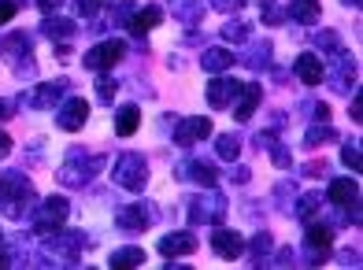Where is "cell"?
<instances>
[{"instance_id":"6da1fadb","label":"cell","mask_w":363,"mask_h":270,"mask_svg":"<svg viewBox=\"0 0 363 270\" xmlns=\"http://www.w3.org/2000/svg\"><path fill=\"white\" fill-rule=\"evenodd\" d=\"M145 178H148V167H145V159L141 156H134V152H130V156H119L115 159V181L123 185V189H141L145 185Z\"/></svg>"},{"instance_id":"7a4b0ae2","label":"cell","mask_w":363,"mask_h":270,"mask_svg":"<svg viewBox=\"0 0 363 270\" xmlns=\"http://www.w3.org/2000/svg\"><path fill=\"white\" fill-rule=\"evenodd\" d=\"M63 218H67V200H63V196H48L45 204H41V215H38V233L60 230Z\"/></svg>"},{"instance_id":"3957f363","label":"cell","mask_w":363,"mask_h":270,"mask_svg":"<svg viewBox=\"0 0 363 270\" xmlns=\"http://www.w3.org/2000/svg\"><path fill=\"white\" fill-rule=\"evenodd\" d=\"M123 41H104V45H96V48H89L86 52V67L89 71H104V67H115L123 60Z\"/></svg>"},{"instance_id":"277c9868","label":"cell","mask_w":363,"mask_h":270,"mask_svg":"<svg viewBox=\"0 0 363 270\" xmlns=\"http://www.w3.org/2000/svg\"><path fill=\"white\" fill-rule=\"evenodd\" d=\"M308 263H323L330 256V244H334V237H330V230L326 226H308Z\"/></svg>"},{"instance_id":"5b68a950","label":"cell","mask_w":363,"mask_h":270,"mask_svg":"<svg viewBox=\"0 0 363 270\" xmlns=\"http://www.w3.org/2000/svg\"><path fill=\"white\" fill-rule=\"evenodd\" d=\"M211 248H216L223 259H238L245 252V237L234 233V230H216V233H211Z\"/></svg>"},{"instance_id":"8992f818","label":"cell","mask_w":363,"mask_h":270,"mask_svg":"<svg viewBox=\"0 0 363 270\" xmlns=\"http://www.w3.org/2000/svg\"><path fill=\"white\" fill-rule=\"evenodd\" d=\"M86 119H89V104H86V100H67V104H63V111L56 115V123H60L63 130L86 126Z\"/></svg>"},{"instance_id":"52a82bcc","label":"cell","mask_w":363,"mask_h":270,"mask_svg":"<svg viewBox=\"0 0 363 270\" xmlns=\"http://www.w3.org/2000/svg\"><path fill=\"white\" fill-rule=\"evenodd\" d=\"M208 133H211V123L196 115V119H186V123H182V126L174 130V145H193V141L208 137Z\"/></svg>"},{"instance_id":"ba28073f","label":"cell","mask_w":363,"mask_h":270,"mask_svg":"<svg viewBox=\"0 0 363 270\" xmlns=\"http://www.w3.org/2000/svg\"><path fill=\"white\" fill-rule=\"evenodd\" d=\"M238 93H241V81H234V78H219V81H211V86H208L211 108H226Z\"/></svg>"},{"instance_id":"9c48e42d","label":"cell","mask_w":363,"mask_h":270,"mask_svg":"<svg viewBox=\"0 0 363 270\" xmlns=\"http://www.w3.org/2000/svg\"><path fill=\"white\" fill-rule=\"evenodd\" d=\"M196 248V237L193 233H167V237L160 241V252L163 256H189Z\"/></svg>"},{"instance_id":"30bf717a","label":"cell","mask_w":363,"mask_h":270,"mask_svg":"<svg viewBox=\"0 0 363 270\" xmlns=\"http://www.w3.org/2000/svg\"><path fill=\"white\" fill-rule=\"evenodd\" d=\"M296 74H301L304 86H319L326 71H323V63H319V56H315V52H304L301 60H296Z\"/></svg>"},{"instance_id":"8fae6325","label":"cell","mask_w":363,"mask_h":270,"mask_svg":"<svg viewBox=\"0 0 363 270\" xmlns=\"http://www.w3.org/2000/svg\"><path fill=\"white\" fill-rule=\"evenodd\" d=\"M330 200H334V204H341V208H356V204H359V189H356V181L337 178L334 185H330Z\"/></svg>"},{"instance_id":"7c38bea8","label":"cell","mask_w":363,"mask_h":270,"mask_svg":"<svg viewBox=\"0 0 363 270\" xmlns=\"http://www.w3.org/2000/svg\"><path fill=\"white\" fill-rule=\"evenodd\" d=\"M145 226H152V208H145V204H138V208H126L123 215H119V230H145Z\"/></svg>"},{"instance_id":"4fadbf2b","label":"cell","mask_w":363,"mask_h":270,"mask_svg":"<svg viewBox=\"0 0 363 270\" xmlns=\"http://www.w3.org/2000/svg\"><path fill=\"white\" fill-rule=\"evenodd\" d=\"M160 19H163V11H160L156 4H148V8H141L134 19H130V33H134V38H145V33L152 30Z\"/></svg>"},{"instance_id":"5bb4252c","label":"cell","mask_w":363,"mask_h":270,"mask_svg":"<svg viewBox=\"0 0 363 270\" xmlns=\"http://www.w3.org/2000/svg\"><path fill=\"white\" fill-rule=\"evenodd\" d=\"M0 196H4V200H30V196H34V193H30V181L23 178V174H4V178H0Z\"/></svg>"},{"instance_id":"9a60e30c","label":"cell","mask_w":363,"mask_h":270,"mask_svg":"<svg viewBox=\"0 0 363 270\" xmlns=\"http://www.w3.org/2000/svg\"><path fill=\"white\" fill-rule=\"evenodd\" d=\"M138 123H141V108L138 104H126L119 115H115V133H119V137H130V133L138 130Z\"/></svg>"},{"instance_id":"2e32d148","label":"cell","mask_w":363,"mask_h":270,"mask_svg":"<svg viewBox=\"0 0 363 270\" xmlns=\"http://www.w3.org/2000/svg\"><path fill=\"white\" fill-rule=\"evenodd\" d=\"M63 93V81H45V86H38L34 93H30V104L34 108H52L56 100Z\"/></svg>"},{"instance_id":"e0dca14e","label":"cell","mask_w":363,"mask_h":270,"mask_svg":"<svg viewBox=\"0 0 363 270\" xmlns=\"http://www.w3.org/2000/svg\"><path fill=\"white\" fill-rule=\"evenodd\" d=\"M241 96H245V100H241L238 111H234V115H238V123H245V119H249V115L256 111L259 96H263V86H256V81H252V86H245V89H241Z\"/></svg>"},{"instance_id":"ac0fdd59","label":"cell","mask_w":363,"mask_h":270,"mask_svg":"<svg viewBox=\"0 0 363 270\" xmlns=\"http://www.w3.org/2000/svg\"><path fill=\"white\" fill-rule=\"evenodd\" d=\"M230 63H234V56H230L226 48H211V52H204V71H226Z\"/></svg>"},{"instance_id":"d6986e66","label":"cell","mask_w":363,"mask_h":270,"mask_svg":"<svg viewBox=\"0 0 363 270\" xmlns=\"http://www.w3.org/2000/svg\"><path fill=\"white\" fill-rule=\"evenodd\" d=\"M41 30L48 33V38H71V33H74L78 26H74L71 19H45V23H41Z\"/></svg>"},{"instance_id":"ffe728a7","label":"cell","mask_w":363,"mask_h":270,"mask_svg":"<svg viewBox=\"0 0 363 270\" xmlns=\"http://www.w3.org/2000/svg\"><path fill=\"white\" fill-rule=\"evenodd\" d=\"M138 263H145V248H123L111 256V266H138Z\"/></svg>"},{"instance_id":"44dd1931","label":"cell","mask_w":363,"mask_h":270,"mask_svg":"<svg viewBox=\"0 0 363 270\" xmlns=\"http://www.w3.org/2000/svg\"><path fill=\"white\" fill-rule=\"evenodd\" d=\"M293 15L301 23H315V15H319V0H293Z\"/></svg>"},{"instance_id":"7402d4cb","label":"cell","mask_w":363,"mask_h":270,"mask_svg":"<svg viewBox=\"0 0 363 270\" xmlns=\"http://www.w3.org/2000/svg\"><path fill=\"white\" fill-rule=\"evenodd\" d=\"M238 148H241L238 137H219V156H223V159H234V156H238Z\"/></svg>"},{"instance_id":"603a6c76","label":"cell","mask_w":363,"mask_h":270,"mask_svg":"<svg viewBox=\"0 0 363 270\" xmlns=\"http://www.w3.org/2000/svg\"><path fill=\"white\" fill-rule=\"evenodd\" d=\"M267 248H271V233H259V237L252 241V259L267 256Z\"/></svg>"},{"instance_id":"cb8c5ba5","label":"cell","mask_w":363,"mask_h":270,"mask_svg":"<svg viewBox=\"0 0 363 270\" xmlns=\"http://www.w3.org/2000/svg\"><path fill=\"white\" fill-rule=\"evenodd\" d=\"M341 156H345V167H352V171H359V148H356V145H345Z\"/></svg>"},{"instance_id":"d4e9b609","label":"cell","mask_w":363,"mask_h":270,"mask_svg":"<svg viewBox=\"0 0 363 270\" xmlns=\"http://www.w3.org/2000/svg\"><path fill=\"white\" fill-rule=\"evenodd\" d=\"M193 178L201 185H216V171H211V167H193Z\"/></svg>"},{"instance_id":"484cf974","label":"cell","mask_w":363,"mask_h":270,"mask_svg":"<svg viewBox=\"0 0 363 270\" xmlns=\"http://www.w3.org/2000/svg\"><path fill=\"white\" fill-rule=\"evenodd\" d=\"M323 48H330V52H341V48H337V33L334 30H326V33H319V38H315Z\"/></svg>"},{"instance_id":"4316f807","label":"cell","mask_w":363,"mask_h":270,"mask_svg":"<svg viewBox=\"0 0 363 270\" xmlns=\"http://www.w3.org/2000/svg\"><path fill=\"white\" fill-rule=\"evenodd\" d=\"M330 137H334V130H315V133H308V148H315V145H326Z\"/></svg>"},{"instance_id":"83f0119b","label":"cell","mask_w":363,"mask_h":270,"mask_svg":"<svg viewBox=\"0 0 363 270\" xmlns=\"http://www.w3.org/2000/svg\"><path fill=\"white\" fill-rule=\"evenodd\" d=\"M101 8H104V0H78V11L82 15H96Z\"/></svg>"},{"instance_id":"f1b7e54d","label":"cell","mask_w":363,"mask_h":270,"mask_svg":"<svg viewBox=\"0 0 363 270\" xmlns=\"http://www.w3.org/2000/svg\"><path fill=\"white\" fill-rule=\"evenodd\" d=\"M11 15H15V4H11V0H0V26L11 23Z\"/></svg>"},{"instance_id":"f546056e","label":"cell","mask_w":363,"mask_h":270,"mask_svg":"<svg viewBox=\"0 0 363 270\" xmlns=\"http://www.w3.org/2000/svg\"><path fill=\"white\" fill-rule=\"evenodd\" d=\"M96 93H101L104 100H111V96H115V86H111L108 78H101V81H96Z\"/></svg>"},{"instance_id":"4dcf8cb0","label":"cell","mask_w":363,"mask_h":270,"mask_svg":"<svg viewBox=\"0 0 363 270\" xmlns=\"http://www.w3.org/2000/svg\"><path fill=\"white\" fill-rule=\"evenodd\" d=\"M38 4H41V11H52V8L63 4V0H38Z\"/></svg>"},{"instance_id":"1f68e13d","label":"cell","mask_w":363,"mask_h":270,"mask_svg":"<svg viewBox=\"0 0 363 270\" xmlns=\"http://www.w3.org/2000/svg\"><path fill=\"white\" fill-rule=\"evenodd\" d=\"M245 0H216V8H241Z\"/></svg>"},{"instance_id":"d6a6232c","label":"cell","mask_w":363,"mask_h":270,"mask_svg":"<svg viewBox=\"0 0 363 270\" xmlns=\"http://www.w3.org/2000/svg\"><path fill=\"white\" fill-rule=\"evenodd\" d=\"M8 148H11V141H8V133H0V156H4Z\"/></svg>"},{"instance_id":"836d02e7","label":"cell","mask_w":363,"mask_h":270,"mask_svg":"<svg viewBox=\"0 0 363 270\" xmlns=\"http://www.w3.org/2000/svg\"><path fill=\"white\" fill-rule=\"evenodd\" d=\"M8 115H11V108H8V104H0V119H8Z\"/></svg>"}]
</instances>
